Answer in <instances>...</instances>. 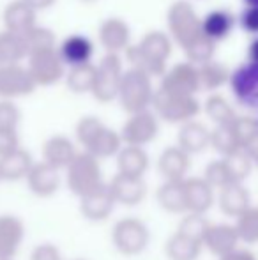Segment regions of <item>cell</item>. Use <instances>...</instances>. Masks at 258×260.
<instances>
[{
    "label": "cell",
    "instance_id": "17",
    "mask_svg": "<svg viewBox=\"0 0 258 260\" xmlns=\"http://www.w3.org/2000/svg\"><path fill=\"white\" fill-rule=\"evenodd\" d=\"M115 207H117V204H115V199L112 197L108 184L78 200L80 214L83 216V219L92 223H103L106 219H110Z\"/></svg>",
    "mask_w": 258,
    "mask_h": 260
},
{
    "label": "cell",
    "instance_id": "52",
    "mask_svg": "<svg viewBox=\"0 0 258 260\" xmlns=\"http://www.w3.org/2000/svg\"><path fill=\"white\" fill-rule=\"evenodd\" d=\"M249 57H251L253 64H258V39L253 41L251 46H249Z\"/></svg>",
    "mask_w": 258,
    "mask_h": 260
},
{
    "label": "cell",
    "instance_id": "13",
    "mask_svg": "<svg viewBox=\"0 0 258 260\" xmlns=\"http://www.w3.org/2000/svg\"><path fill=\"white\" fill-rule=\"evenodd\" d=\"M27 226L16 214H0V260H14L23 246Z\"/></svg>",
    "mask_w": 258,
    "mask_h": 260
},
{
    "label": "cell",
    "instance_id": "31",
    "mask_svg": "<svg viewBox=\"0 0 258 260\" xmlns=\"http://www.w3.org/2000/svg\"><path fill=\"white\" fill-rule=\"evenodd\" d=\"M234 27V16L225 9H216L202 20V32L214 43L225 39Z\"/></svg>",
    "mask_w": 258,
    "mask_h": 260
},
{
    "label": "cell",
    "instance_id": "32",
    "mask_svg": "<svg viewBox=\"0 0 258 260\" xmlns=\"http://www.w3.org/2000/svg\"><path fill=\"white\" fill-rule=\"evenodd\" d=\"M28 57V48L25 38L9 30L0 32V58L4 64H20Z\"/></svg>",
    "mask_w": 258,
    "mask_h": 260
},
{
    "label": "cell",
    "instance_id": "37",
    "mask_svg": "<svg viewBox=\"0 0 258 260\" xmlns=\"http://www.w3.org/2000/svg\"><path fill=\"white\" fill-rule=\"evenodd\" d=\"M235 230L239 239L246 244L258 243V207H249L235 218Z\"/></svg>",
    "mask_w": 258,
    "mask_h": 260
},
{
    "label": "cell",
    "instance_id": "20",
    "mask_svg": "<svg viewBox=\"0 0 258 260\" xmlns=\"http://www.w3.org/2000/svg\"><path fill=\"white\" fill-rule=\"evenodd\" d=\"M131 30L129 25L121 18H108L99 27V43L106 53L126 52L129 48Z\"/></svg>",
    "mask_w": 258,
    "mask_h": 260
},
{
    "label": "cell",
    "instance_id": "8",
    "mask_svg": "<svg viewBox=\"0 0 258 260\" xmlns=\"http://www.w3.org/2000/svg\"><path fill=\"white\" fill-rule=\"evenodd\" d=\"M159 135V117L154 110H143V112L131 113L121 127V137L124 145H136L145 147L154 142Z\"/></svg>",
    "mask_w": 258,
    "mask_h": 260
},
{
    "label": "cell",
    "instance_id": "12",
    "mask_svg": "<svg viewBox=\"0 0 258 260\" xmlns=\"http://www.w3.org/2000/svg\"><path fill=\"white\" fill-rule=\"evenodd\" d=\"M108 188L115 199V204L124 207L141 206L149 195V184L145 179L122 174H115L108 182Z\"/></svg>",
    "mask_w": 258,
    "mask_h": 260
},
{
    "label": "cell",
    "instance_id": "35",
    "mask_svg": "<svg viewBox=\"0 0 258 260\" xmlns=\"http://www.w3.org/2000/svg\"><path fill=\"white\" fill-rule=\"evenodd\" d=\"M210 147L216 152H219L223 157L234 154L239 149H242L239 145V140L235 137L234 129L230 126H216L212 131H210Z\"/></svg>",
    "mask_w": 258,
    "mask_h": 260
},
{
    "label": "cell",
    "instance_id": "38",
    "mask_svg": "<svg viewBox=\"0 0 258 260\" xmlns=\"http://www.w3.org/2000/svg\"><path fill=\"white\" fill-rule=\"evenodd\" d=\"M25 43H27L28 55L35 52H46V50H55V34L53 30H50L48 27H41V25H35L34 28L27 32L23 36Z\"/></svg>",
    "mask_w": 258,
    "mask_h": 260
},
{
    "label": "cell",
    "instance_id": "21",
    "mask_svg": "<svg viewBox=\"0 0 258 260\" xmlns=\"http://www.w3.org/2000/svg\"><path fill=\"white\" fill-rule=\"evenodd\" d=\"M4 25L6 30L14 32V34L25 36L30 28L38 25V14L30 6L23 0H13L4 9Z\"/></svg>",
    "mask_w": 258,
    "mask_h": 260
},
{
    "label": "cell",
    "instance_id": "23",
    "mask_svg": "<svg viewBox=\"0 0 258 260\" xmlns=\"http://www.w3.org/2000/svg\"><path fill=\"white\" fill-rule=\"evenodd\" d=\"M117 161V174L131 175V177L145 179V174L151 168V156L145 147L136 145H124L115 157Z\"/></svg>",
    "mask_w": 258,
    "mask_h": 260
},
{
    "label": "cell",
    "instance_id": "56",
    "mask_svg": "<svg viewBox=\"0 0 258 260\" xmlns=\"http://www.w3.org/2000/svg\"><path fill=\"white\" fill-rule=\"evenodd\" d=\"M71 260H89V258H71Z\"/></svg>",
    "mask_w": 258,
    "mask_h": 260
},
{
    "label": "cell",
    "instance_id": "25",
    "mask_svg": "<svg viewBox=\"0 0 258 260\" xmlns=\"http://www.w3.org/2000/svg\"><path fill=\"white\" fill-rule=\"evenodd\" d=\"M163 251L168 260H198L203 251V244L202 241L175 230L165 241Z\"/></svg>",
    "mask_w": 258,
    "mask_h": 260
},
{
    "label": "cell",
    "instance_id": "19",
    "mask_svg": "<svg viewBox=\"0 0 258 260\" xmlns=\"http://www.w3.org/2000/svg\"><path fill=\"white\" fill-rule=\"evenodd\" d=\"M78 152L80 151L76 149L75 142L65 135H53V137L46 138L41 149L43 161L60 172L71 165V161L75 159Z\"/></svg>",
    "mask_w": 258,
    "mask_h": 260
},
{
    "label": "cell",
    "instance_id": "46",
    "mask_svg": "<svg viewBox=\"0 0 258 260\" xmlns=\"http://www.w3.org/2000/svg\"><path fill=\"white\" fill-rule=\"evenodd\" d=\"M28 260H64V257L57 244L45 241V243H39L32 248L28 253Z\"/></svg>",
    "mask_w": 258,
    "mask_h": 260
},
{
    "label": "cell",
    "instance_id": "5",
    "mask_svg": "<svg viewBox=\"0 0 258 260\" xmlns=\"http://www.w3.org/2000/svg\"><path fill=\"white\" fill-rule=\"evenodd\" d=\"M170 38L182 48L190 46L195 39H198L202 32V20L196 14L195 7L188 0H177L168 7L166 13Z\"/></svg>",
    "mask_w": 258,
    "mask_h": 260
},
{
    "label": "cell",
    "instance_id": "29",
    "mask_svg": "<svg viewBox=\"0 0 258 260\" xmlns=\"http://www.w3.org/2000/svg\"><path fill=\"white\" fill-rule=\"evenodd\" d=\"M122 147H124V142H122L121 131H115L112 127L104 126L101 129V133L94 138L92 144L85 149V152H89V154L97 157L99 161H103L108 159V157H117Z\"/></svg>",
    "mask_w": 258,
    "mask_h": 260
},
{
    "label": "cell",
    "instance_id": "43",
    "mask_svg": "<svg viewBox=\"0 0 258 260\" xmlns=\"http://www.w3.org/2000/svg\"><path fill=\"white\" fill-rule=\"evenodd\" d=\"M209 225H210V221L203 214L186 212V214H182V218H180L177 230L186 234V236L195 237V239H198V241H203V236H205V230Z\"/></svg>",
    "mask_w": 258,
    "mask_h": 260
},
{
    "label": "cell",
    "instance_id": "45",
    "mask_svg": "<svg viewBox=\"0 0 258 260\" xmlns=\"http://www.w3.org/2000/svg\"><path fill=\"white\" fill-rule=\"evenodd\" d=\"M21 112L11 100H0V129H18Z\"/></svg>",
    "mask_w": 258,
    "mask_h": 260
},
{
    "label": "cell",
    "instance_id": "22",
    "mask_svg": "<svg viewBox=\"0 0 258 260\" xmlns=\"http://www.w3.org/2000/svg\"><path fill=\"white\" fill-rule=\"evenodd\" d=\"M216 202L225 216L237 218L246 209L251 207V197L242 182H232L217 191Z\"/></svg>",
    "mask_w": 258,
    "mask_h": 260
},
{
    "label": "cell",
    "instance_id": "14",
    "mask_svg": "<svg viewBox=\"0 0 258 260\" xmlns=\"http://www.w3.org/2000/svg\"><path fill=\"white\" fill-rule=\"evenodd\" d=\"M25 182H27V188L32 195L39 197V199H50V197L59 193L64 181L60 170H57L52 165L45 163L41 159L34 163V167L28 172Z\"/></svg>",
    "mask_w": 258,
    "mask_h": 260
},
{
    "label": "cell",
    "instance_id": "9",
    "mask_svg": "<svg viewBox=\"0 0 258 260\" xmlns=\"http://www.w3.org/2000/svg\"><path fill=\"white\" fill-rule=\"evenodd\" d=\"M64 60L59 55V48L46 50V52H35L28 55V73L34 78L38 87H50L65 76Z\"/></svg>",
    "mask_w": 258,
    "mask_h": 260
},
{
    "label": "cell",
    "instance_id": "36",
    "mask_svg": "<svg viewBox=\"0 0 258 260\" xmlns=\"http://www.w3.org/2000/svg\"><path fill=\"white\" fill-rule=\"evenodd\" d=\"M198 78H200V89L214 90L221 87L225 82H228L230 73L219 62H207L198 68Z\"/></svg>",
    "mask_w": 258,
    "mask_h": 260
},
{
    "label": "cell",
    "instance_id": "15",
    "mask_svg": "<svg viewBox=\"0 0 258 260\" xmlns=\"http://www.w3.org/2000/svg\"><path fill=\"white\" fill-rule=\"evenodd\" d=\"M239 243L241 239H239L235 225H230V223H210L202 241L203 250L210 251L217 258L239 248Z\"/></svg>",
    "mask_w": 258,
    "mask_h": 260
},
{
    "label": "cell",
    "instance_id": "11",
    "mask_svg": "<svg viewBox=\"0 0 258 260\" xmlns=\"http://www.w3.org/2000/svg\"><path fill=\"white\" fill-rule=\"evenodd\" d=\"M159 89L170 94H179V96H195L200 90L198 68H195L191 62L175 64L163 75Z\"/></svg>",
    "mask_w": 258,
    "mask_h": 260
},
{
    "label": "cell",
    "instance_id": "30",
    "mask_svg": "<svg viewBox=\"0 0 258 260\" xmlns=\"http://www.w3.org/2000/svg\"><path fill=\"white\" fill-rule=\"evenodd\" d=\"M230 83L239 100L249 101L258 92V64L239 68L230 76Z\"/></svg>",
    "mask_w": 258,
    "mask_h": 260
},
{
    "label": "cell",
    "instance_id": "27",
    "mask_svg": "<svg viewBox=\"0 0 258 260\" xmlns=\"http://www.w3.org/2000/svg\"><path fill=\"white\" fill-rule=\"evenodd\" d=\"M156 202L170 214H186L184 181H163L156 189Z\"/></svg>",
    "mask_w": 258,
    "mask_h": 260
},
{
    "label": "cell",
    "instance_id": "50",
    "mask_svg": "<svg viewBox=\"0 0 258 260\" xmlns=\"http://www.w3.org/2000/svg\"><path fill=\"white\" fill-rule=\"evenodd\" d=\"M23 2L27 4V6H30L34 11H43V9H48V7H52L57 0H23Z\"/></svg>",
    "mask_w": 258,
    "mask_h": 260
},
{
    "label": "cell",
    "instance_id": "7",
    "mask_svg": "<svg viewBox=\"0 0 258 260\" xmlns=\"http://www.w3.org/2000/svg\"><path fill=\"white\" fill-rule=\"evenodd\" d=\"M122 75V60L117 53H106L96 66V80H94L92 96L99 103H112L119 98Z\"/></svg>",
    "mask_w": 258,
    "mask_h": 260
},
{
    "label": "cell",
    "instance_id": "1",
    "mask_svg": "<svg viewBox=\"0 0 258 260\" xmlns=\"http://www.w3.org/2000/svg\"><path fill=\"white\" fill-rule=\"evenodd\" d=\"M172 55V38L161 30H151L140 43L129 45L126 58L133 69H140L145 75L159 76L166 73V60Z\"/></svg>",
    "mask_w": 258,
    "mask_h": 260
},
{
    "label": "cell",
    "instance_id": "51",
    "mask_svg": "<svg viewBox=\"0 0 258 260\" xmlns=\"http://www.w3.org/2000/svg\"><path fill=\"white\" fill-rule=\"evenodd\" d=\"M246 151H248L249 157L253 159V163L258 165V138H256V140H253L251 144L246 147Z\"/></svg>",
    "mask_w": 258,
    "mask_h": 260
},
{
    "label": "cell",
    "instance_id": "39",
    "mask_svg": "<svg viewBox=\"0 0 258 260\" xmlns=\"http://www.w3.org/2000/svg\"><path fill=\"white\" fill-rule=\"evenodd\" d=\"M104 126H106V124L94 115H85L76 122L75 137H76V142L83 147V151L92 144L94 138L101 133V129H103Z\"/></svg>",
    "mask_w": 258,
    "mask_h": 260
},
{
    "label": "cell",
    "instance_id": "42",
    "mask_svg": "<svg viewBox=\"0 0 258 260\" xmlns=\"http://www.w3.org/2000/svg\"><path fill=\"white\" fill-rule=\"evenodd\" d=\"M223 159L227 161L228 170H230V174L235 182H242L249 175V172H251L253 159L249 157L246 149H239L237 152L223 157Z\"/></svg>",
    "mask_w": 258,
    "mask_h": 260
},
{
    "label": "cell",
    "instance_id": "10",
    "mask_svg": "<svg viewBox=\"0 0 258 260\" xmlns=\"http://www.w3.org/2000/svg\"><path fill=\"white\" fill-rule=\"evenodd\" d=\"M38 89L28 69L21 64L0 66V100L23 98Z\"/></svg>",
    "mask_w": 258,
    "mask_h": 260
},
{
    "label": "cell",
    "instance_id": "41",
    "mask_svg": "<svg viewBox=\"0 0 258 260\" xmlns=\"http://www.w3.org/2000/svg\"><path fill=\"white\" fill-rule=\"evenodd\" d=\"M214 50H216V43L212 39L205 38V36H200L198 39H195L190 46L184 48L186 52V57L191 64H207V62L212 60V55H214Z\"/></svg>",
    "mask_w": 258,
    "mask_h": 260
},
{
    "label": "cell",
    "instance_id": "24",
    "mask_svg": "<svg viewBox=\"0 0 258 260\" xmlns=\"http://www.w3.org/2000/svg\"><path fill=\"white\" fill-rule=\"evenodd\" d=\"M177 145L182 151H186L190 156L200 154L210 145V131L207 126L196 120H190V122L182 124L177 133Z\"/></svg>",
    "mask_w": 258,
    "mask_h": 260
},
{
    "label": "cell",
    "instance_id": "18",
    "mask_svg": "<svg viewBox=\"0 0 258 260\" xmlns=\"http://www.w3.org/2000/svg\"><path fill=\"white\" fill-rule=\"evenodd\" d=\"M156 168L163 181H184L188 179V172L191 168V156L179 145H170L158 156Z\"/></svg>",
    "mask_w": 258,
    "mask_h": 260
},
{
    "label": "cell",
    "instance_id": "49",
    "mask_svg": "<svg viewBox=\"0 0 258 260\" xmlns=\"http://www.w3.org/2000/svg\"><path fill=\"white\" fill-rule=\"evenodd\" d=\"M217 260H258V257L251 250H248V248H235L234 251L223 255V257H219Z\"/></svg>",
    "mask_w": 258,
    "mask_h": 260
},
{
    "label": "cell",
    "instance_id": "47",
    "mask_svg": "<svg viewBox=\"0 0 258 260\" xmlns=\"http://www.w3.org/2000/svg\"><path fill=\"white\" fill-rule=\"evenodd\" d=\"M21 147L18 129H0V159Z\"/></svg>",
    "mask_w": 258,
    "mask_h": 260
},
{
    "label": "cell",
    "instance_id": "26",
    "mask_svg": "<svg viewBox=\"0 0 258 260\" xmlns=\"http://www.w3.org/2000/svg\"><path fill=\"white\" fill-rule=\"evenodd\" d=\"M59 55L64 64L76 68V66L90 64V58L94 55V43L87 36H69L59 46Z\"/></svg>",
    "mask_w": 258,
    "mask_h": 260
},
{
    "label": "cell",
    "instance_id": "34",
    "mask_svg": "<svg viewBox=\"0 0 258 260\" xmlns=\"http://www.w3.org/2000/svg\"><path fill=\"white\" fill-rule=\"evenodd\" d=\"M207 117H209L212 122H216V126H230L237 115H235L234 108L230 106L227 100L223 96H210L207 98L205 105H203Z\"/></svg>",
    "mask_w": 258,
    "mask_h": 260
},
{
    "label": "cell",
    "instance_id": "44",
    "mask_svg": "<svg viewBox=\"0 0 258 260\" xmlns=\"http://www.w3.org/2000/svg\"><path fill=\"white\" fill-rule=\"evenodd\" d=\"M232 129L237 137L239 145L246 149L253 140L258 138V120L251 119V117H237L232 122Z\"/></svg>",
    "mask_w": 258,
    "mask_h": 260
},
{
    "label": "cell",
    "instance_id": "55",
    "mask_svg": "<svg viewBox=\"0 0 258 260\" xmlns=\"http://www.w3.org/2000/svg\"><path fill=\"white\" fill-rule=\"evenodd\" d=\"M0 182H4V179H2V170H0Z\"/></svg>",
    "mask_w": 258,
    "mask_h": 260
},
{
    "label": "cell",
    "instance_id": "6",
    "mask_svg": "<svg viewBox=\"0 0 258 260\" xmlns=\"http://www.w3.org/2000/svg\"><path fill=\"white\" fill-rule=\"evenodd\" d=\"M152 108L159 120L182 126L190 120H195L200 112V103L195 96H179V94H170L156 89Z\"/></svg>",
    "mask_w": 258,
    "mask_h": 260
},
{
    "label": "cell",
    "instance_id": "3",
    "mask_svg": "<svg viewBox=\"0 0 258 260\" xmlns=\"http://www.w3.org/2000/svg\"><path fill=\"white\" fill-rule=\"evenodd\" d=\"M112 244L122 257H138L151 244V229L141 218L124 216L119 218L112 226Z\"/></svg>",
    "mask_w": 258,
    "mask_h": 260
},
{
    "label": "cell",
    "instance_id": "4",
    "mask_svg": "<svg viewBox=\"0 0 258 260\" xmlns=\"http://www.w3.org/2000/svg\"><path fill=\"white\" fill-rule=\"evenodd\" d=\"M154 87L152 78L140 69H126L122 75L121 89H119V103L126 113H138L151 110L154 100Z\"/></svg>",
    "mask_w": 258,
    "mask_h": 260
},
{
    "label": "cell",
    "instance_id": "54",
    "mask_svg": "<svg viewBox=\"0 0 258 260\" xmlns=\"http://www.w3.org/2000/svg\"><path fill=\"white\" fill-rule=\"evenodd\" d=\"M80 2H96V0H80Z\"/></svg>",
    "mask_w": 258,
    "mask_h": 260
},
{
    "label": "cell",
    "instance_id": "53",
    "mask_svg": "<svg viewBox=\"0 0 258 260\" xmlns=\"http://www.w3.org/2000/svg\"><path fill=\"white\" fill-rule=\"evenodd\" d=\"M246 4H248V7H255L258 9V0H244Z\"/></svg>",
    "mask_w": 258,
    "mask_h": 260
},
{
    "label": "cell",
    "instance_id": "40",
    "mask_svg": "<svg viewBox=\"0 0 258 260\" xmlns=\"http://www.w3.org/2000/svg\"><path fill=\"white\" fill-rule=\"evenodd\" d=\"M202 177L205 179L214 189H217V191H219L221 188H225V186L235 182L230 174V170H228L227 161H225L223 157H221V159L210 161V163L205 167V170H203Z\"/></svg>",
    "mask_w": 258,
    "mask_h": 260
},
{
    "label": "cell",
    "instance_id": "2",
    "mask_svg": "<svg viewBox=\"0 0 258 260\" xmlns=\"http://www.w3.org/2000/svg\"><path fill=\"white\" fill-rule=\"evenodd\" d=\"M64 182L78 200L108 184L104 181L101 161L85 151H80L64 170Z\"/></svg>",
    "mask_w": 258,
    "mask_h": 260
},
{
    "label": "cell",
    "instance_id": "28",
    "mask_svg": "<svg viewBox=\"0 0 258 260\" xmlns=\"http://www.w3.org/2000/svg\"><path fill=\"white\" fill-rule=\"evenodd\" d=\"M34 157L28 151H25L23 147H20L18 151H14L13 154L6 156L0 159V170H2V179L9 182L16 181H25L28 175V172L34 167Z\"/></svg>",
    "mask_w": 258,
    "mask_h": 260
},
{
    "label": "cell",
    "instance_id": "57",
    "mask_svg": "<svg viewBox=\"0 0 258 260\" xmlns=\"http://www.w3.org/2000/svg\"><path fill=\"white\" fill-rule=\"evenodd\" d=\"M0 66H4V62H2V58H0Z\"/></svg>",
    "mask_w": 258,
    "mask_h": 260
},
{
    "label": "cell",
    "instance_id": "48",
    "mask_svg": "<svg viewBox=\"0 0 258 260\" xmlns=\"http://www.w3.org/2000/svg\"><path fill=\"white\" fill-rule=\"evenodd\" d=\"M241 25L248 32H258V9L248 7L241 14Z\"/></svg>",
    "mask_w": 258,
    "mask_h": 260
},
{
    "label": "cell",
    "instance_id": "33",
    "mask_svg": "<svg viewBox=\"0 0 258 260\" xmlns=\"http://www.w3.org/2000/svg\"><path fill=\"white\" fill-rule=\"evenodd\" d=\"M94 80H96V66L83 64L69 69V73L65 75V85L71 92L85 94L92 92Z\"/></svg>",
    "mask_w": 258,
    "mask_h": 260
},
{
    "label": "cell",
    "instance_id": "16",
    "mask_svg": "<svg viewBox=\"0 0 258 260\" xmlns=\"http://www.w3.org/2000/svg\"><path fill=\"white\" fill-rule=\"evenodd\" d=\"M184 197H186V212L203 216L212 209L217 200L216 189L203 177L184 179Z\"/></svg>",
    "mask_w": 258,
    "mask_h": 260
}]
</instances>
